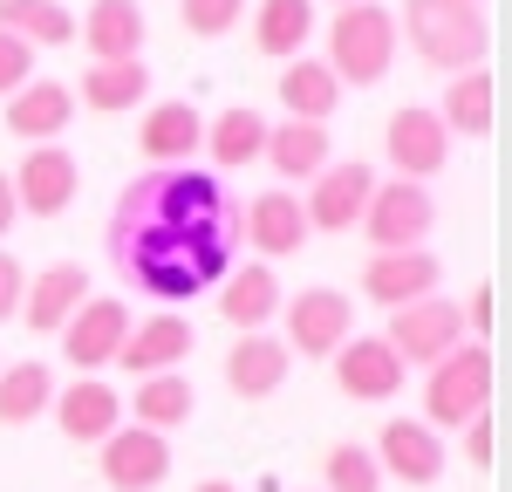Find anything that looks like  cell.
Segmentation results:
<instances>
[{
  "instance_id": "cell-1",
  "label": "cell",
  "mask_w": 512,
  "mask_h": 492,
  "mask_svg": "<svg viewBox=\"0 0 512 492\" xmlns=\"http://www.w3.org/2000/svg\"><path fill=\"white\" fill-rule=\"evenodd\" d=\"M233 226H198V233H171V226H110V267L137 294L151 301H192L205 287H219L233 274Z\"/></svg>"
},
{
  "instance_id": "cell-2",
  "label": "cell",
  "mask_w": 512,
  "mask_h": 492,
  "mask_svg": "<svg viewBox=\"0 0 512 492\" xmlns=\"http://www.w3.org/2000/svg\"><path fill=\"white\" fill-rule=\"evenodd\" d=\"M239 212L226 205V185L192 164H151L123 185L110 226H171V233H198V226H233Z\"/></svg>"
},
{
  "instance_id": "cell-3",
  "label": "cell",
  "mask_w": 512,
  "mask_h": 492,
  "mask_svg": "<svg viewBox=\"0 0 512 492\" xmlns=\"http://www.w3.org/2000/svg\"><path fill=\"white\" fill-rule=\"evenodd\" d=\"M396 41H410L417 62H431L444 76H465V69H485L492 55V21L485 7H458V0H403Z\"/></svg>"
},
{
  "instance_id": "cell-4",
  "label": "cell",
  "mask_w": 512,
  "mask_h": 492,
  "mask_svg": "<svg viewBox=\"0 0 512 492\" xmlns=\"http://www.w3.org/2000/svg\"><path fill=\"white\" fill-rule=\"evenodd\" d=\"M321 69L342 82V89H376L396 69V14L383 0H362V7H335L328 35H321Z\"/></svg>"
},
{
  "instance_id": "cell-5",
  "label": "cell",
  "mask_w": 512,
  "mask_h": 492,
  "mask_svg": "<svg viewBox=\"0 0 512 492\" xmlns=\"http://www.w3.org/2000/svg\"><path fill=\"white\" fill-rule=\"evenodd\" d=\"M485 410H492V349L485 342H458L424 376V424L444 438V431H465Z\"/></svg>"
},
{
  "instance_id": "cell-6",
  "label": "cell",
  "mask_w": 512,
  "mask_h": 492,
  "mask_svg": "<svg viewBox=\"0 0 512 492\" xmlns=\"http://www.w3.org/2000/svg\"><path fill=\"white\" fill-rule=\"evenodd\" d=\"M437 226V199L424 185H410V178H376V192L362 205V233L376 253H410V246H424Z\"/></svg>"
},
{
  "instance_id": "cell-7",
  "label": "cell",
  "mask_w": 512,
  "mask_h": 492,
  "mask_svg": "<svg viewBox=\"0 0 512 492\" xmlns=\"http://www.w3.org/2000/svg\"><path fill=\"white\" fill-rule=\"evenodd\" d=\"M280 322H287V356L328 363L355 335V308L342 287H301L294 301H280Z\"/></svg>"
},
{
  "instance_id": "cell-8",
  "label": "cell",
  "mask_w": 512,
  "mask_h": 492,
  "mask_svg": "<svg viewBox=\"0 0 512 492\" xmlns=\"http://www.w3.org/2000/svg\"><path fill=\"white\" fill-rule=\"evenodd\" d=\"M383 342H390V356L403 369H431L437 356H451L458 342H472L465 335V315H458V301H444V294H431V301H410V308H396L390 328H383Z\"/></svg>"
},
{
  "instance_id": "cell-9",
  "label": "cell",
  "mask_w": 512,
  "mask_h": 492,
  "mask_svg": "<svg viewBox=\"0 0 512 492\" xmlns=\"http://www.w3.org/2000/svg\"><path fill=\"white\" fill-rule=\"evenodd\" d=\"M123 335H130V301H117V294H89L76 315L62 322V363H76V376H96V369L117 363Z\"/></svg>"
},
{
  "instance_id": "cell-10",
  "label": "cell",
  "mask_w": 512,
  "mask_h": 492,
  "mask_svg": "<svg viewBox=\"0 0 512 492\" xmlns=\"http://www.w3.org/2000/svg\"><path fill=\"white\" fill-rule=\"evenodd\" d=\"M96 472L110 492H158L171 479V438L144 431V424H117L96 445Z\"/></svg>"
},
{
  "instance_id": "cell-11",
  "label": "cell",
  "mask_w": 512,
  "mask_h": 492,
  "mask_svg": "<svg viewBox=\"0 0 512 492\" xmlns=\"http://www.w3.org/2000/svg\"><path fill=\"white\" fill-rule=\"evenodd\" d=\"M376 472L396 479V486H437L444 479V465H451V451L437 438L424 417H390L383 431H376Z\"/></svg>"
},
{
  "instance_id": "cell-12",
  "label": "cell",
  "mask_w": 512,
  "mask_h": 492,
  "mask_svg": "<svg viewBox=\"0 0 512 492\" xmlns=\"http://www.w3.org/2000/svg\"><path fill=\"white\" fill-rule=\"evenodd\" d=\"M383 158H390V171H396V178H410V185L437 178V171L451 164V137H444L437 110H424V103H403V110L383 123Z\"/></svg>"
},
{
  "instance_id": "cell-13",
  "label": "cell",
  "mask_w": 512,
  "mask_h": 492,
  "mask_svg": "<svg viewBox=\"0 0 512 492\" xmlns=\"http://www.w3.org/2000/svg\"><path fill=\"white\" fill-rule=\"evenodd\" d=\"M7 185H14V205H21V212L55 219V212L76 205L82 164H76V151H62V144H28V158H21V171H14Z\"/></svg>"
},
{
  "instance_id": "cell-14",
  "label": "cell",
  "mask_w": 512,
  "mask_h": 492,
  "mask_svg": "<svg viewBox=\"0 0 512 492\" xmlns=\"http://www.w3.org/2000/svg\"><path fill=\"white\" fill-rule=\"evenodd\" d=\"M437 281H444V260L424 253V246H410V253H369L362 260V294L376 301V308H410V301H431Z\"/></svg>"
},
{
  "instance_id": "cell-15",
  "label": "cell",
  "mask_w": 512,
  "mask_h": 492,
  "mask_svg": "<svg viewBox=\"0 0 512 492\" xmlns=\"http://www.w3.org/2000/svg\"><path fill=\"white\" fill-rule=\"evenodd\" d=\"M328 363H335V390H342L349 404H390L396 390H403V376H410V369L390 356L383 335H349Z\"/></svg>"
},
{
  "instance_id": "cell-16",
  "label": "cell",
  "mask_w": 512,
  "mask_h": 492,
  "mask_svg": "<svg viewBox=\"0 0 512 492\" xmlns=\"http://www.w3.org/2000/svg\"><path fill=\"white\" fill-rule=\"evenodd\" d=\"M369 192H376V171H369L362 158L328 164L315 185H308V199H301V212H308V233H349V226H362V205H369Z\"/></svg>"
},
{
  "instance_id": "cell-17",
  "label": "cell",
  "mask_w": 512,
  "mask_h": 492,
  "mask_svg": "<svg viewBox=\"0 0 512 492\" xmlns=\"http://www.w3.org/2000/svg\"><path fill=\"white\" fill-rule=\"evenodd\" d=\"M0 123H7V137H21V144H55V137L76 123V89L35 76L28 89H14V96L0 103Z\"/></svg>"
},
{
  "instance_id": "cell-18",
  "label": "cell",
  "mask_w": 512,
  "mask_h": 492,
  "mask_svg": "<svg viewBox=\"0 0 512 492\" xmlns=\"http://www.w3.org/2000/svg\"><path fill=\"white\" fill-rule=\"evenodd\" d=\"M198 349V328L185 322V315H144V322H130V335H123L117 363L144 383V376H164V369H178L185 356Z\"/></svg>"
},
{
  "instance_id": "cell-19",
  "label": "cell",
  "mask_w": 512,
  "mask_h": 492,
  "mask_svg": "<svg viewBox=\"0 0 512 492\" xmlns=\"http://www.w3.org/2000/svg\"><path fill=\"white\" fill-rule=\"evenodd\" d=\"M48 417L62 424V438H69V445H103V438L123 424V397L103 383V376H76L69 390H55Z\"/></svg>"
},
{
  "instance_id": "cell-20",
  "label": "cell",
  "mask_w": 512,
  "mask_h": 492,
  "mask_svg": "<svg viewBox=\"0 0 512 492\" xmlns=\"http://www.w3.org/2000/svg\"><path fill=\"white\" fill-rule=\"evenodd\" d=\"M82 301H89V267H76V260H55V267L28 274V294H21V322L35 328V335H62V322L76 315Z\"/></svg>"
},
{
  "instance_id": "cell-21",
  "label": "cell",
  "mask_w": 512,
  "mask_h": 492,
  "mask_svg": "<svg viewBox=\"0 0 512 492\" xmlns=\"http://www.w3.org/2000/svg\"><path fill=\"white\" fill-rule=\"evenodd\" d=\"M280 274L267 267V260H246V267H233L226 281H219V322H233L239 335H267V322L280 315Z\"/></svg>"
},
{
  "instance_id": "cell-22",
  "label": "cell",
  "mask_w": 512,
  "mask_h": 492,
  "mask_svg": "<svg viewBox=\"0 0 512 492\" xmlns=\"http://www.w3.org/2000/svg\"><path fill=\"white\" fill-rule=\"evenodd\" d=\"M239 226H246V240H253V253H260L267 267L308 246V212H301V199H294L287 185L260 192V199L246 205V219H239Z\"/></svg>"
},
{
  "instance_id": "cell-23",
  "label": "cell",
  "mask_w": 512,
  "mask_h": 492,
  "mask_svg": "<svg viewBox=\"0 0 512 492\" xmlns=\"http://www.w3.org/2000/svg\"><path fill=\"white\" fill-rule=\"evenodd\" d=\"M260 158L274 164L287 185H315L321 171L335 164V137H328V123L280 117V123H267V151H260Z\"/></svg>"
},
{
  "instance_id": "cell-24",
  "label": "cell",
  "mask_w": 512,
  "mask_h": 492,
  "mask_svg": "<svg viewBox=\"0 0 512 492\" xmlns=\"http://www.w3.org/2000/svg\"><path fill=\"white\" fill-rule=\"evenodd\" d=\"M76 41L89 62H144V7L137 0H89Z\"/></svg>"
},
{
  "instance_id": "cell-25",
  "label": "cell",
  "mask_w": 512,
  "mask_h": 492,
  "mask_svg": "<svg viewBox=\"0 0 512 492\" xmlns=\"http://www.w3.org/2000/svg\"><path fill=\"white\" fill-rule=\"evenodd\" d=\"M287 369H294V356H287L280 335H239L226 349V390L239 404H260V397H274L287 383Z\"/></svg>"
},
{
  "instance_id": "cell-26",
  "label": "cell",
  "mask_w": 512,
  "mask_h": 492,
  "mask_svg": "<svg viewBox=\"0 0 512 492\" xmlns=\"http://www.w3.org/2000/svg\"><path fill=\"white\" fill-rule=\"evenodd\" d=\"M198 144H205V117H198L185 96H171V103H151L144 123H137V151L151 164H192Z\"/></svg>"
},
{
  "instance_id": "cell-27",
  "label": "cell",
  "mask_w": 512,
  "mask_h": 492,
  "mask_svg": "<svg viewBox=\"0 0 512 492\" xmlns=\"http://www.w3.org/2000/svg\"><path fill=\"white\" fill-rule=\"evenodd\" d=\"M76 89L82 110H96V117H123V110H137L144 96H151V69L144 62H89Z\"/></svg>"
},
{
  "instance_id": "cell-28",
  "label": "cell",
  "mask_w": 512,
  "mask_h": 492,
  "mask_svg": "<svg viewBox=\"0 0 512 492\" xmlns=\"http://www.w3.org/2000/svg\"><path fill=\"white\" fill-rule=\"evenodd\" d=\"M315 41V0H260L253 7V48L267 62H294Z\"/></svg>"
},
{
  "instance_id": "cell-29",
  "label": "cell",
  "mask_w": 512,
  "mask_h": 492,
  "mask_svg": "<svg viewBox=\"0 0 512 492\" xmlns=\"http://www.w3.org/2000/svg\"><path fill=\"white\" fill-rule=\"evenodd\" d=\"M198 151L219 164V171H246V164H260V151H267V117L246 110V103H233V110L205 117V144H198Z\"/></svg>"
},
{
  "instance_id": "cell-30",
  "label": "cell",
  "mask_w": 512,
  "mask_h": 492,
  "mask_svg": "<svg viewBox=\"0 0 512 492\" xmlns=\"http://www.w3.org/2000/svg\"><path fill=\"white\" fill-rule=\"evenodd\" d=\"M280 103H287V117L294 123H328L335 117V103H342V82L321 69V55H294V62H280Z\"/></svg>"
},
{
  "instance_id": "cell-31",
  "label": "cell",
  "mask_w": 512,
  "mask_h": 492,
  "mask_svg": "<svg viewBox=\"0 0 512 492\" xmlns=\"http://www.w3.org/2000/svg\"><path fill=\"white\" fill-rule=\"evenodd\" d=\"M192 410H198V390H192V376H185V369L144 376V383H137V397H130V417H137L144 431H158V438H171Z\"/></svg>"
},
{
  "instance_id": "cell-32",
  "label": "cell",
  "mask_w": 512,
  "mask_h": 492,
  "mask_svg": "<svg viewBox=\"0 0 512 492\" xmlns=\"http://www.w3.org/2000/svg\"><path fill=\"white\" fill-rule=\"evenodd\" d=\"M437 123H444V137H492V69H465L444 82Z\"/></svg>"
},
{
  "instance_id": "cell-33",
  "label": "cell",
  "mask_w": 512,
  "mask_h": 492,
  "mask_svg": "<svg viewBox=\"0 0 512 492\" xmlns=\"http://www.w3.org/2000/svg\"><path fill=\"white\" fill-rule=\"evenodd\" d=\"M48 404H55V369L48 363H0V424L7 431L48 417Z\"/></svg>"
},
{
  "instance_id": "cell-34",
  "label": "cell",
  "mask_w": 512,
  "mask_h": 492,
  "mask_svg": "<svg viewBox=\"0 0 512 492\" xmlns=\"http://www.w3.org/2000/svg\"><path fill=\"white\" fill-rule=\"evenodd\" d=\"M0 35L28 41V48H69L76 41V14L62 0H0Z\"/></svg>"
},
{
  "instance_id": "cell-35",
  "label": "cell",
  "mask_w": 512,
  "mask_h": 492,
  "mask_svg": "<svg viewBox=\"0 0 512 492\" xmlns=\"http://www.w3.org/2000/svg\"><path fill=\"white\" fill-rule=\"evenodd\" d=\"M321 492H383L376 451L355 445V438H335V445L321 451Z\"/></svg>"
},
{
  "instance_id": "cell-36",
  "label": "cell",
  "mask_w": 512,
  "mask_h": 492,
  "mask_svg": "<svg viewBox=\"0 0 512 492\" xmlns=\"http://www.w3.org/2000/svg\"><path fill=\"white\" fill-rule=\"evenodd\" d=\"M178 21H185V35L198 41H226L246 21V0H178Z\"/></svg>"
},
{
  "instance_id": "cell-37",
  "label": "cell",
  "mask_w": 512,
  "mask_h": 492,
  "mask_svg": "<svg viewBox=\"0 0 512 492\" xmlns=\"http://www.w3.org/2000/svg\"><path fill=\"white\" fill-rule=\"evenodd\" d=\"M28 82H35V48L14 41V35H0V103H7L14 89H28Z\"/></svg>"
},
{
  "instance_id": "cell-38",
  "label": "cell",
  "mask_w": 512,
  "mask_h": 492,
  "mask_svg": "<svg viewBox=\"0 0 512 492\" xmlns=\"http://www.w3.org/2000/svg\"><path fill=\"white\" fill-rule=\"evenodd\" d=\"M21 294H28L21 253H0V322H14V315H21Z\"/></svg>"
},
{
  "instance_id": "cell-39",
  "label": "cell",
  "mask_w": 512,
  "mask_h": 492,
  "mask_svg": "<svg viewBox=\"0 0 512 492\" xmlns=\"http://www.w3.org/2000/svg\"><path fill=\"white\" fill-rule=\"evenodd\" d=\"M458 315H465V335H472V342H485V335H492V287L478 281L472 294H465V308H458Z\"/></svg>"
},
{
  "instance_id": "cell-40",
  "label": "cell",
  "mask_w": 512,
  "mask_h": 492,
  "mask_svg": "<svg viewBox=\"0 0 512 492\" xmlns=\"http://www.w3.org/2000/svg\"><path fill=\"white\" fill-rule=\"evenodd\" d=\"M465 465H472V472L492 465V417H472V424H465Z\"/></svg>"
},
{
  "instance_id": "cell-41",
  "label": "cell",
  "mask_w": 512,
  "mask_h": 492,
  "mask_svg": "<svg viewBox=\"0 0 512 492\" xmlns=\"http://www.w3.org/2000/svg\"><path fill=\"white\" fill-rule=\"evenodd\" d=\"M21 219V205H14V185H7V171H0V240H7V226Z\"/></svg>"
},
{
  "instance_id": "cell-42",
  "label": "cell",
  "mask_w": 512,
  "mask_h": 492,
  "mask_svg": "<svg viewBox=\"0 0 512 492\" xmlns=\"http://www.w3.org/2000/svg\"><path fill=\"white\" fill-rule=\"evenodd\" d=\"M198 492H239V486H233V479H205Z\"/></svg>"
},
{
  "instance_id": "cell-43",
  "label": "cell",
  "mask_w": 512,
  "mask_h": 492,
  "mask_svg": "<svg viewBox=\"0 0 512 492\" xmlns=\"http://www.w3.org/2000/svg\"><path fill=\"white\" fill-rule=\"evenodd\" d=\"M328 7H362V0H328Z\"/></svg>"
},
{
  "instance_id": "cell-44",
  "label": "cell",
  "mask_w": 512,
  "mask_h": 492,
  "mask_svg": "<svg viewBox=\"0 0 512 492\" xmlns=\"http://www.w3.org/2000/svg\"><path fill=\"white\" fill-rule=\"evenodd\" d=\"M458 7H485V0H458Z\"/></svg>"
}]
</instances>
